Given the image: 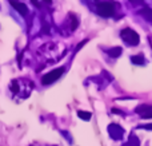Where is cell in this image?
<instances>
[{"label":"cell","mask_w":152,"mask_h":146,"mask_svg":"<svg viewBox=\"0 0 152 146\" xmlns=\"http://www.w3.org/2000/svg\"><path fill=\"white\" fill-rule=\"evenodd\" d=\"M120 35H121V38H123L124 42H127L131 46H137L139 42H140V38H139V35H137V32H135L132 28L121 29Z\"/></svg>","instance_id":"cell-1"},{"label":"cell","mask_w":152,"mask_h":146,"mask_svg":"<svg viewBox=\"0 0 152 146\" xmlns=\"http://www.w3.org/2000/svg\"><path fill=\"white\" fill-rule=\"evenodd\" d=\"M96 11L100 16L103 18H110L113 15V11H115V5L111 1H103V3H97L96 5Z\"/></svg>","instance_id":"cell-2"},{"label":"cell","mask_w":152,"mask_h":146,"mask_svg":"<svg viewBox=\"0 0 152 146\" xmlns=\"http://www.w3.org/2000/svg\"><path fill=\"white\" fill-rule=\"evenodd\" d=\"M63 72H64L63 67L52 70V71H50L48 74H45L44 77L42 78V83H43V85H51V83H53L55 80H58L59 78L63 75Z\"/></svg>","instance_id":"cell-3"},{"label":"cell","mask_w":152,"mask_h":146,"mask_svg":"<svg viewBox=\"0 0 152 146\" xmlns=\"http://www.w3.org/2000/svg\"><path fill=\"white\" fill-rule=\"evenodd\" d=\"M108 133H110V136L112 137L113 139H121V137H123V134H124V130L119 125L112 123V125L108 126Z\"/></svg>","instance_id":"cell-4"},{"label":"cell","mask_w":152,"mask_h":146,"mask_svg":"<svg viewBox=\"0 0 152 146\" xmlns=\"http://www.w3.org/2000/svg\"><path fill=\"white\" fill-rule=\"evenodd\" d=\"M11 1V5H12L13 8H15L16 11H18L20 15H27L28 13V7H27L26 4H23V3H19V1H16V0H10Z\"/></svg>","instance_id":"cell-5"},{"label":"cell","mask_w":152,"mask_h":146,"mask_svg":"<svg viewBox=\"0 0 152 146\" xmlns=\"http://www.w3.org/2000/svg\"><path fill=\"white\" fill-rule=\"evenodd\" d=\"M121 51H123L121 47H113V48H111V50H108V55L112 56V58H118V56H120Z\"/></svg>","instance_id":"cell-6"},{"label":"cell","mask_w":152,"mask_h":146,"mask_svg":"<svg viewBox=\"0 0 152 146\" xmlns=\"http://www.w3.org/2000/svg\"><path fill=\"white\" fill-rule=\"evenodd\" d=\"M152 110V106L150 105H142V106L136 107V113H139V114H145V113L151 111Z\"/></svg>","instance_id":"cell-7"},{"label":"cell","mask_w":152,"mask_h":146,"mask_svg":"<svg viewBox=\"0 0 152 146\" xmlns=\"http://www.w3.org/2000/svg\"><path fill=\"white\" fill-rule=\"evenodd\" d=\"M134 64H144V56L143 55H135L131 58Z\"/></svg>","instance_id":"cell-8"},{"label":"cell","mask_w":152,"mask_h":146,"mask_svg":"<svg viewBox=\"0 0 152 146\" xmlns=\"http://www.w3.org/2000/svg\"><path fill=\"white\" fill-rule=\"evenodd\" d=\"M77 115H79V118H81L83 121H89L91 119V113L89 111H77Z\"/></svg>","instance_id":"cell-9"},{"label":"cell","mask_w":152,"mask_h":146,"mask_svg":"<svg viewBox=\"0 0 152 146\" xmlns=\"http://www.w3.org/2000/svg\"><path fill=\"white\" fill-rule=\"evenodd\" d=\"M128 146H139V139L135 136H131L129 137V141H128Z\"/></svg>","instance_id":"cell-10"},{"label":"cell","mask_w":152,"mask_h":146,"mask_svg":"<svg viewBox=\"0 0 152 146\" xmlns=\"http://www.w3.org/2000/svg\"><path fill=\"white\" fill-rule=\"evenodd\" d=\"M11 90H12L13 93H18V91H19L18 80H12V83H11Z\"/></svg>","instance_id":"cell-11"},{"label":"cell","mask_w":152,"mask_h":146,"mask_svg":"<svg viewBox=\"0 0 152 146\" xmlns=\"http://www.w3.org/2000/svg\"><path fill=\"white\" fill-rule=\"evenodd\" d=\"M142 118H144V119H150V118H152V110L148 113H145V114H142Z\"/></svg>","instance_id":"cell-12"},{"label":"cell","mask_w":152,"mask_h":146,"mask_svg":"<svg viewBox=\"0 0 152 146\" xmlns=\"http://www.w3.org/2000/svg\"><path fill=\"white\" fill-rule=\"evenodd\" d=\"M142 129H147V130H152V125H143L140 126Z\"/></svg>","instance_id":"cell-13"},{"label":"cell","mask_w":152,"mask_h":146,"mask_svg":"<svg viewBox=\"0 0 152 146\" xmlns=\"http://www.w3.org/2000/svg\"><path fill=\"white\" fill-rule=\"evenodd\" d=\"M31 1H32V3H34V4H35V5H36V7H39V3H37V0H31Z\"/></svg>","instance_id":"cell-14"},{"label":"cell","mask_w":152,"mask_h":146,"mask_svg":"<svg viewBox=\"0 0 152 146\" xmlns=\"http://www.w3.org/2000/svg\"><path fill=\"white\" fill-rule=\"evenodd\" d=\"M44 1H45V3H51V0H44Z\"/></svg>","instance_id":"cell-15"}]
</instances>
